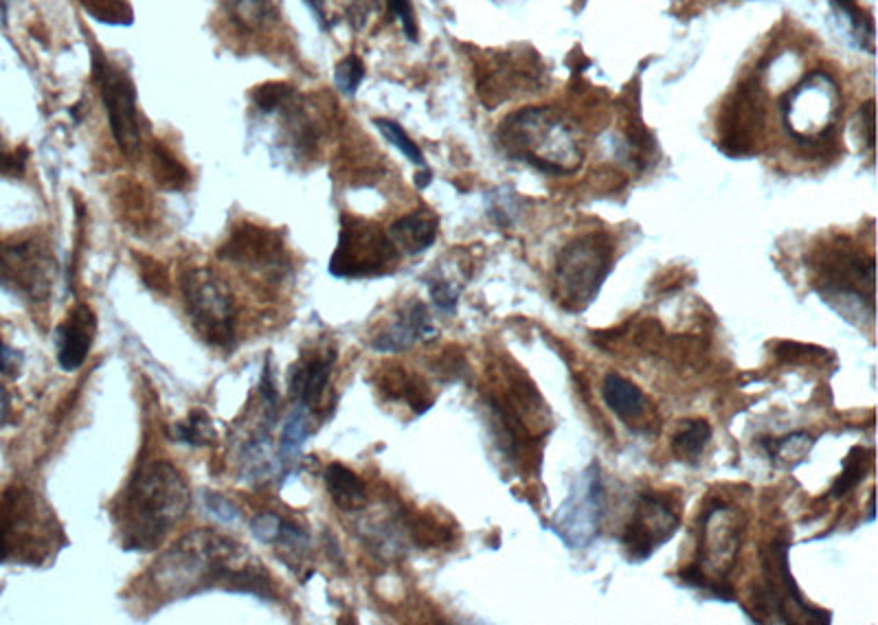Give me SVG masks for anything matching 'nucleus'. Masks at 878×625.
Segmentation results:
<instances>
[{"label":"nucleus","instance_id":"14","mask_svg":"<svg viewBox=\"0 0 878 625\" xmlns=\"http://www.w3.org/2000/svg\"><path fill=\"white\" fill-rule=\"evenodd\" d=\"M679 525V511L674 509L668 496L657 492L641 494L622 538L628 560L635 564L646 562L652 553L674 538Z\"/></svg>","mask_w":878,"mask_h":625},{"label":"nucleus","instance_id":"26","mask_svg":"<svg viewBox=\"0 0 878 625\" xmlns=\"http://www.w3.org/2000/svg\"><path fill=\"white\" fill-rule=\"evenodd\" d=\"M712 439V426L705 419H690L672 439L674 457L688 463H696Z\"/></svg>","mask_w":878,"mask_h":625},{"label":"nucleus","instance_id":"45","mask_svg":"<svg viewBox=\"0 0 878 625\" xmlns=\"http://www.w3.org/2000/svg\"><path fill=\"white\" fill-rule=\"evenodd\" d=\"M306 5L312 9V14L317 16V22L321 25V29L328 31L330 25H328V20H325V14H323V0H306Z\"/></svg>","mask_w":878,"mask_h":625},{"label":"nucleus","instance_id":"27","mask_svg":"<svg viewBox=\"0 0 878 625\" xmlns=\"http://www.w3.org/2000/svg\"><path fill=\"white\" fill-rule=\"evenodd\" d=\"M224 7L242 29H257L275 18V0H224Z\"/></svg>","mask_w":878,"mask_h":625},{"label":"nucleus","instance_id":"19","mask_svg":"<svg viewBox=\"0 0 878 625\" xmlns=\"http://www.w3.org/2000/svg\"><path fill=\"white\" fill-rule=\"evenodd\" d=\"M435 338V327L431 325V316L426 305L415 301L411 303L407 310L402 314H398L396 321H393L385 332H380L371 347H374L378 354H402V351L411 349L415 343L420 340H431Z\"/></svg>","mask_w":878,"mask_h":625},{"label":"nucleus","instance_id":"22","mask_svg":"<svg viewBox=\"0 0 878 625\" xmlns=\"http://www.w3.org/2000/svg\"><path fill=\"white\" fill-rule=\"evenodd\" d=\"M602 395L606 406L626 424H633L644 417L648 400L644 391L635 382L622 378L619 373H609L602 384Z\"/></svg>","mask_w":878,"mask_h":625},{"label":"nucleus","instance_id":"39","mask_svg":"<svg viewBox=\"0 0 878 625\" xmlns=\"http://www.w3.org/2000/svg\"><path fill=\"white\" fill-rule=\"evenodd\" d=\"M429 290H431V299L439 310L446 312V314H453L457 310L459 290L453 286V283L437 279V281L429 283Z\"/></svg>","mask_w":878,"mask_h":625},{"label":"nucleus","instance_id":"35","mask_svg":"<svg viewBox=\"0 0 878 625\" xmlns=\"http://www.w3.org/2000/svg\"><path fill=\"white\" fill-rule=\"evenodd\" d=\"M137 261H139V275H141L145 286H148L156 294L170 292V275H167V270L161 261L143 257V255H137Z\"/></svg>","mask_w":878,"mask_h":625},{"label":"nucleus","instance_id":"6","mask_svg":"<svg viewBox=\"0 0 878 625\" xmlns=\"http://www.w3.org/2000/svg\"><path fill=\"white\" fill-rule=\"evenodd\" d=\"M791 544L775 540L767 551H762L764 582L756 588L751 601L753 610H747L756 623H802L826 625L832 621L828 610L808 606L802 590L797 588L789 568Z\"/></svg>","mask_w":878,"mask_h":625},{"label":"nucleus","instance_id":"13","mask_svg":"<svg viewBox=\"0 0 878 625\" xmlns=\"http://www.w3.org/2000/svg\"><path fill=\"white\" fill-rule=\"evenodd\" d=\"M604 514L606 492L600 476V465L593 463L573 483L567 500L560 505L554 529L571 549H587L600 536Z\"/></svg>","mask_w":878,"mask_h":625},{"label":"nucleus","instance_id":"46","mask_svg":"<svg viewBox=\"0 0 878 625\" xmlns=\"http://www.w3.org/2000/svg\"><path fill=\"white\" fill-rule=\"evenodd\" d=\"M431 178H433V176H431V172H429V169H426V167H424V172H420L418 176H415V185H418L420 189H424V187H429V183H431Z\"/></svg>","mask_w":878,"mask_h":625},{"label":"nucleus","instance_id":"2","mask_svg":"<svg viewBox=\"0 0 878 625\" xmlns=\"http://www.w3.org/2000/svg\"><path fill=\"white\" fill-rule=\"evenodd\" d=\"M189 509V485L167 461H152L132 474L117 503V527L126 551L161 547Z\"/></svg>","mask_w":878,"mask_h":625},{"label":"nucleus","instance_id":"8","mask_svg":"<svg viewBox=\"0 0 878 625\" xmlns=\"http://www.w3.org/2000/svg\"><path fill=\"white\" fill-rule=\"evenodd\" d=\"M613 242L606 233H587L571 240L556 261V297L562 308L582 312L598 299L613 272Z\"/></svg>","mask_w":878,"mask_h":625},{"label":"nucleus","instance_id":"41","mask_svg":"<svg viewBox=\"0 0 878 625\" xmlns=\"http://www.w3.org/2000/svg\"><path fill=\"white\" fill-rule=\"evenodd\" d=\"M25 169V152H9L0 136V174H22Z\"/></svg>","mask_w":878,"mask_h":625},{"label":"nucleus","instance_id":"28","mask_svg":"<svg viewBox=\"0 0 878 625\" xmlns=\"http://www.w3.org/2000/svg\"><path fill=\"white\" fill-rule=\"evenodd\" d=\"M152 161H154L156 180H159L165 189L178 191L189 183V172L185 169V165L180 163L178 158H174L170 150H165L163 143H154Z\"/></svg>","mask_w":878,"mask_h":625},{"label":"nucleus","instance_id":"32","mask_svg":"<svg viewBox=\"0 0 878 625\" xmlns=\"http://www.w3.org/2000/svg\"><path fill=\"white\" fill-rule=\"evenodd\" d=\"M174 435L178 441H185L189 446H205V443L216 439V430H213L211 419L205 411H191L189 419L174 428Z\"/></svg>","mask_w":878,"mask_h":625},{"label":"nucleus","instance_id":"40","mask_svg":"<svg viewBox=\"0 0 878 625\" xmlns=\"http://www.w3.org/2000/svg\"><path fill=\"white\" fill-rule=\"evenodd\" d=\"M389 11L400 20L407 40L418 42V22H415L411 0H389Z\"/></svg>","mask_w":878,"mask_h":625},{"label":"nucleus","instance_id":"30","mask_svg":"<svg viewBox=\"0 0 878 625\" xmlns=\"http://www.w3.org/2000/svg\"><path fill=\"white\" fill-rule=\"evenodd\" d=\"M870 459H872V454L865 450V448H852L850 452H848V459H846V463H843V472H841V476L839 479L832 483V490H830V496L832 498H843L846 494H850L854 487H857L861 481H863V476H865V468H868V463H870Z\"/></svg>","mask_w":878,"mask_h":625},{"label":"nucleus","instance_id":"4","mask_svg":"<svg viewBox=\"0 0 878 625\" xmlns=\"http://www.w3.org/2000/svg\"><path fill=\"white\" fill-rule=\"evenodd\" d=\"M742 536H745V520L742 514L723 500L707 505L701 516V536L696 558L681 571L685 586L705 590L714 599L736 601L729 575L736 568Z\"/></svg>","mask_w":878,"mask_h":625},{"label":"nucleus","instance_id":"18","mask_svg":"<svg viewBox=\"0 0 878 625\" xmlns=\"http://www.w3.org/2000/svg\"><path fill=\"white\" fill-rule=\"evenodd\" d=\"M95 334V312L86 303L75 305L69 318L58 327V362L64 371L73 373L84 365L90 354V347L95 343Z\"/></svg>","mask_w":878,"mask_h":625},{"label":"nucleus","instance_id":"23","mask_svg":"<svg viewBox=\"0 0 878 625\" xmlns=\"http://www.w3.org/2000/svg\"><path fill=\"white\" fill-rule=\"evenodd\" d=\"M325 485L336 507L343 511H358L367 503V490L365 483L358 476L345 468L343 463H330L325 470Z\"/></svg>","mask_w":878,"mask_h":625},{"label":"nucleus","instance_id":"1","mask_svg":"<svg viewBox=\"0 0 878 625\" xmlns=\"http://www.w3.org/2000/svg\"><path fill=\"white\" fill-rule=\"evenodd\" d=\"M152 590L165 601L224 590L273 599L275 590L262 562L244 544L213 529L191 531L150 568Z\"/></svg>","mask_w":878,"mask_h":625},{"label":"nucleus","instance_id":"7","mask_svg":"<svg viewBox=\"0 0 878 625\" xmlns=\"http://www.w3.org/2000/svg\"><path fill=\"white\" fill-rule=\"evenodd\" d=\"M782 123L795 143L817 147L830 139L843 112V95L826 71L808 73L780 101Z\"/></svg>","mask_w":878,"mask_h":625},{"label":"nucleus","instance_id":"20","mask_svg":"<svg viewBox=\"0 0 878 625\" xmlns=\"http://www.w3.org/2000/svg\"><path fill=\"white\" fill-rule=\"evenodd\" d=\"M334 360L336 354L330 351V354H312L310 358H301L295 367H290L288 391L301 402V406L319 408L325 389H328Z\"/></svg>","mask_w":878,"mask_h":625},{"label":"nucleus","instance_id":"43","mask_svg":"<svg viewBox=\"0 0 878 625\" xmlns=\"http://www.w3.org/2000/svg\"><path fill=\"white\" fill-rule=\"evenodd\" d=\"M260 393H262V397H264V402H266V406H268V411L273 413L275 408H277V389H275L273 373H270V367H268V365L264 367V373H262Z\"/></svg>","mask_w":878,"mask_h":625},{"label":"nucleus","instance_id":"38","mask_svg":"<svg viewBox=\"0 0 878 625\" xmlns=\"http://www.w3.org/2000/svg\"><path fill=\"white\" fill-rule=\"evenodd\" d=\"M202 503H205L209 514L220 522H238L242 518L240 509L235 507L229 498H224L222 494L207 490L205 494H202Z\"/></svg>","mask_w":878,"mask_h":625},{"label":"nucleus","instance_id":"36","mask_svg":"<svg viewBox=\"0 0 878 625\" xmlns=\"http://www.w3.org/2000/svg\"><path fill=\"white\" fill-rule=\"evenodd\" d=\"M286 527V520H281L277 514H260L255 516L251 522V533L255 536L257 542L268 544V547H275L277 540L281 538V531Z\"/></svg>","mask_w":878,"mask_h":625},{"label":"nucleus","instance_id":"17","mask_svg":"<svg viewBox=\"0 0 878 625\" xmlns=\"http://www.w3.org/2000/svg\"><path fill=\"white\" fill-rule=\"evenodd\" d=\"M218 255L238 266H246L255 272H266L281 266L284 244H281V237L275 231L253 224H242L233 231L229 242L220 248Z\"/></svg>","mask_w":878,"mask_h":625},{"label":"nucleus","instance_id":"5","mask_svg":"<svg viewBox=\"0 0 878 625\" xmlns=\"http://www.w3.org/2000/svg\"><path fill=\"white\" fill-rule=\"evenodd\" d=\"M58 536L49 507L27 487H9L0 498V564H40Z\"/></svg>","mask_w":878,"mask_h":625},{"label":"nucleus","instance_id":"42","mask_svg":"<svg viewBox=\"0 0 878 625\" xmlns=\"http://www.w3.org/2000/svg\"><path fill=\"white\" fill-rule=\"evenodd\" d=\"M22 367V356L20 351L11 349L7 345H0V373L9 375V378H16Z\"/></svg>","mask_w":878,"mask_h":625},{"label":"nucleus","instance_id":"15","mask_svg":"<svg viewBox=\"0 0 878 625\" xmlns=\"http://www.w3.org/2000/svg\"><path fill=\"white\" fill-rule=\"evenodd\" d=\"M55 261L42 244H0V283L27 301H44L53 286Z\"/></svg>","mask_w":878,"mask_h":625},{"label":"nucleus","instance_id":"47","mask_svg":"<svg viewBox=\"0 0 878 625\" xmlns=\"http://www.w3.org/2000/svg\"><path fill=\"white\" fill-rule=\"evenodd\" d=\"M868 509H870V514H868V520L872 522V520H874V492L870 494V503H868Z\"/></svg>","mask_w":878,"mask_h":625},{"label":"nucleus","instance_id":"12","mask_svg":"<svg viewBox=\"0 0 878 625\" xmlns=\"http://www.w3.org/2000/svg\"><path fill=\"white\" fill-rule=\"evenodd\" d=\"M93 75L108 112L115 143L128 161H137L141 156V119L134 82L123 68L112 64L99 49L93 53Z\"/></svg>","mask_w":878,"mask_h":625},{"label":"nucleus","instance_id":"3","mask_svg":"<svg viewBox=\"0 0 878 625\" xmlns=\"http://www.w3.org/2000/svg\"><path fill=\"white\" fill-rule=\"evenodd\" d=\"M497 141L512 161L532 165L540 174H576L584 161L573 125L562 112L547 106L512 112L497 130Z\"/></svg>","mask_w":878,"mask_h":625},{"label":"nucleus","instance_id":"11","mask_svg":"<svg viewBox=\"0 0 878 625\" xmlns=\"http://www.w3.org/2000/svg\"><path fill=\"white\" fill-rule=\"evenodd\" d=\"M398 261L400 250L380 226L343 215L339 246L330 259V275L339 279L385 277Z\"/></svg>","mask_w":878,"mask_h":625},{"label":"nucleus","instance_id":"10","mask_svg":"<svg viewBox=\"0 0 878 625\" xmlns=\"http://www.w3.org/2000/svg\"><path fill=\"white\" fill-rule=\"evenodd\" d=\"M185 312L198 336L218 349L235 345V301L224 283L211 268H187L180 275Z\"/></svg>","mask_w":878,"mask_h":625},{"label":"nucleus","instance_id":"34","mask_svg":"<svg viewBox=\"0 0 878 625\" xmlns=\"http://www.w3.org/2000/svg\"><path fill=\"white\" fill-rule=\"evenodd\" d=\"M363 79H365V64L360 62V58H356V55H347L334 71V84L345 97H354L358 86L363 84Z\"/></svg>","mask_w":878,"mask_h":625},{"label":"nucleus","instance_id":"9","mask_svg":"<svg viewBox=\"0 0 878 625\" xmlns=\"http://www.w3.org/2000/svg\"><path fill=\"white\" fill-rule=\"evenodd\" d=\"M815 288L832 308L850 318L852 308L874 323V257L850 244H830L815 264Z\"/></svg>","mask_w":878,"mask_h":625},{"label":"nucleus","instance_id":"24","mask_svg":"<svg viewBox=\"0 0 878 625\" xmlns=\"http://www.w3.org/2000/svg\"><path fill=\"white\" fill-rule=\"evenodd\" d=\"M308 435H310V417L306 413V406L299 404L295 411L290 413L279 443V463L284 465L286 472L297 463Z\"/></svg>","mask_w":878,"mask_h":625},{"label":"nucleus","instance_id":"16","mask_svg":"<svg viewBox=\"0 0 878 625\" xmlns=\"http://www.w3.org/2000/svg\"><path fill=\"white\" fill-rule=\"evenodd\" d=\"M764 130V106L760 88L740 86L718 119V147L729 156H751L758 152Z\"/></svg>","mask_w":878,"mask_h":625},{"label":"nucleus","instance_id":"33","mask_svg":"<svg viewBox=\"0 0 878 625\" xmlns=\"http://www.w3.org/2000/svg\"><path fill=\"white\" fill-rule=\"evenodd\" d=\"M376 123V128L382 132V136H385V139L393 145V147H398V150L409 158V161L413 163V165H420V167H426V161H424V154H422V150L418 147V143H415L411 136L404 132V128L400 123H396V121H391V119H376L374 121Z\"/></svg>","mask_w":878,"mask_h":625},{"label":"nucleus","instance_id":"21","mask_svg":"<svg viewBox=\"0 0 878 625\" xmlns=\"http://www.w3.org/2000/svg\"><path fill=\"white\" fill-rule=\"evenodd\" d=\"M439 222L433 213L418 209L409 215H402L400 220L389 226L387 235L391 242L396 244L398 250H404L407 255H420L424 250H429L437 240Z\"/></svg>","mask_w":878,"mask_h":625},{"label":"nucleus","instance_id":"29","mask_svg":"<svg viewBox=\"0 0 878 625\" xmlns=\"http://www.w3.org/2000/svg\"><path fill=\"white\" fill-rule=\"evenodd\" d=\"M832 9H837L839 14L850 22L852 36L859 38V47L865 51H874V20L870 14L859 9L857 0H830Z\"/></svg>","mask_w":878,"mask_h":625},{"label":"nucleus","instance_id":"25","mask_svg":"<svg viewBox=\"0 0 878 625\" xmlns=\"http://www.w3.org/2000/svg\"><path fill=\"white\" fill-rule=\"evenodd\" d=\"M760 446L767 450L773 465L795 468V465H799L808 457L810 448L815 446V439L808 433H793L778 439H762Z\"/></svg>","mask_w":878,"mask_h":625},{"label":"nucleus","instance_id":"44","mask_svg":"<svg viewBox=\"0 0 878 625\" xmlns=\"http://www.w3.org/2000/svg\"><path fill=\"white\" fill-rule=\"evenodd\" d=\"M861 119H863L865 130H868V134H865V143H868V147L872 150L874 147V101L872 99L861 108Z\"/></svg>","mask_w":878,"mask_h":625},{"label":"nucleus","instance_id":"31","mask_svg":"<svg viewBox=\"0 0 878 625\" xmlns=\"http://www.w3.org/2000/svg\"><path fill=\"white\" fill-rule=\"evenodd\" d=\"M80 5L104 25L130 27L134 22V11L128 0H80Z\"/></svg>","mask_w":878,"mask_h":625},{"label":"nucleus","instance_id":"37","mask_svg":"<svg viewBox=\"0 0 878 625\" xmlns=\"http://www.w3.org/2000/svg\"><path fill=\"white\" fill-rule=\"evenodd\" d=\"M292 97V88L288 84H264L253 90L255 106L264 112H273L279 106H284Z\"/></svg>","mask_w":878,"mask_h":625}]
</instances>
